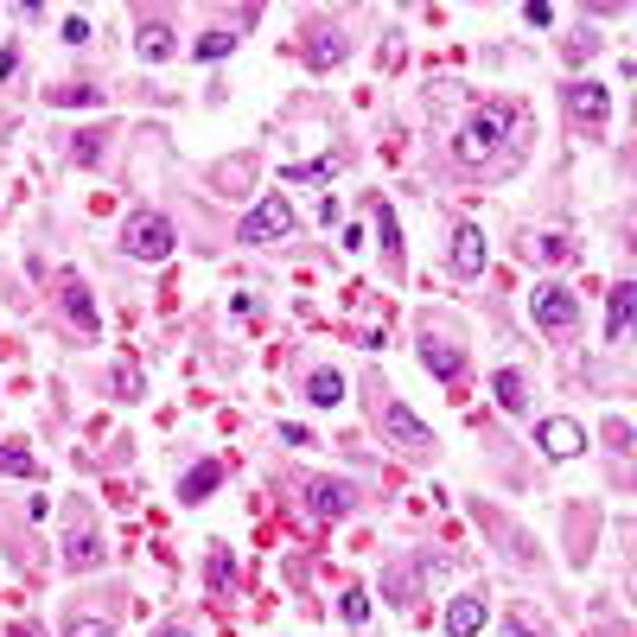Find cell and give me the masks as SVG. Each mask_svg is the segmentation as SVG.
Returning a JSON list of instances; mask_svg holds the SVG:
<instances>
[{
	"label": "cell",
	"instance_id": "cell-1",
	"mask_svg": "<svg viewBox=\"0 0 637 637\" xmlns=\"http://www.w3.org/2000/svg\"><path fill=\"white\" fill-rule=\"evenodd\" d=\"M376 427H383V440L395 446V453H408V459L434 453V427H427L402 395H389V389H376Z\"/></svg>",
	"mask_w": 637,
	"mask_h": 637
},
{
	"label": "cell",
	"instance_id": "cell-2",
	"mask_svg": "<svg viewBox=\"0 0 637 637\" xmlns=\"http://www.w3.org/2000/svg\"><path fill=\"white\" fill-rule=\"evenodd\" d=\"M510 122H516V109H510V102H491V109H478L472 122H466V134H459V141H453V153H459V160H466V166L491 160V153H497V141H504V134H510Z\"/></svg>",
	"mask_w": 637,
	"mask_h": 637
},
{
	"label": "cell",
	"instance_id": "cell-3",
	"mask_svg": "<svg viewBox=\"0 0 637 637\" xmlns=\"http://www.w3.org/2000/svg\"><path fill=\"white\" fill-rule=\"evenodd\" d=\"M172 243H179V230H172V217H160V211H134L122 223V249L134 262H166Z\"/></svg>",
	"mask_w": 637,
	"mask_h": 637
},
{
	"label": "cell",
	"instance_id": "cell-4",
	"mask_svg": "<svg viewBox=\"0 0 637 637\" xmlns=\"http://www.w3.org/2000/svg\"><path fill=\"white\" fill-rule=\"evenodd\" d=\"M281 236H294V204H287V192H268L243 223H236V243H249V249H268V243H281Z\"/></svg>",
	"mask_w": 637,
	"mask_h": 637
},
{
	"label": "cell",
	"instance_id": "cell-5",
	"mask_svg": "<svg viewBox=\"0 0 637 637\" xmlns=\"http://www.w3.org/2000/svg\"><path fill=\"white\" fill-rule=\"evenodd\" d=\"M529 319H536L548 338H567L580 325V300L567 294L561 281H536V294H529Z\"/></svg>",
	"mask_w": 637,
	"mask_h": 637
},
{
	"label": "cell",
	"instance_id": "cell-6",
	"mask_svg": "<svg viewBox=\"0 0 637 637\" xmlns=\"http://www.w3.org/2000/svg\"><path fill=\"white\" fill-rule=\"evenodd\" d=\"M102 561H109V548H102L96 523L90 516H71V529H64V567H71V574H96Z\"/></svg>",
	"mask_w": 637,
	"mask_h": 637
},
{
	"label": "cell",
	"instance_id": "cell-7",
	"mask_svg": "<svg viewBox=\"0 0 637 637\" xmlns=\"http://www.w3.org/2000/svg\"><path fill=\"white\" fill-rule=\"evenodd\" d=\"M561 102H567V115H574L580 128H606V115H612L606 83H593V77H574V83L561 90Z\"/></svg>",
	"mask_w": 637,
	"mask_h": 637
},
{
	"label": "cell",
	"instance_id": "cell-8",
	"mask_svg": "<svg viewBox=\"0 0 637 637\" xmlns=\"http://www.w3.org/2000/svg\"><path fill=\"white\" fill-rule=\"evenodd\" d=\"M485 230H478V223H459V230H453V255H446V262H453V274H466V281H472V274H485Z\"/></svg>",
	"mask_w": 637,
	"mask_h": 637
},
{
	"label": "cell",
	"instance_id": "cell-9",
	"mask_svg": "<svg viewBox=\"0 0 637 637\" xmlns=\"http://www.w3.org/2000/svg\"><path fill=\"white\" fill-rule=\"evenodd\" d=\"M536 440H542V453H548V459H574L580 446H587V427L567 421V415H555V421H542V427H536Z\"/></svg>",
	"mask_w": 637,
	"mask_h": 637
},
{
	"label": "cell",
	"instance_id": "cell-10",
	"mask_svg": "<svg viewBox=\"0 0 637 637\" xmlns=\"http://www.w3.org/2000/svg\"><path fill=\"white\" fill-rule=\"evenodd\" d=\"M631 319H637V281H618L606 294V344H625Z\"/></svg>",
	"mask_w": 637,
	"mask_h": 637
},
{
	"label": "cell",
	"instance_id": "cell-11",
	"mask_svg": "<svg viewBox=\"0 0 637 637\" xmlns=\"http://www.w3.org/2000/svg\"><path fill=\"white\" fill-rule=\"evenodd\" d=\"M421 364L434 370L440 383H459V376H466V357H459V351H453V344H446V338H434V332L421 338Z\"/></svg>",
	"mask_w": 637,
	"mask_h": 637
},
{
	"label": "cell",
	"instance_id": "cell-12",
	"mask_svg": "<svg viewBox=\"0 0 637 637\" xmlns=\"http://www.w3.org/2000/svg\"><path fill=\"white\" fill-rule=\"evenodd\" d=\"M478 631H485V599L459 593L453 606H446V637H478Z\"/></svg>",
	"mask_w": 637,
	"mask_h": 637
},
{
	"label": "cell",
	"instance_id": "cell-13",
	"mask_svg": "<svg viewBox=\"0 0 637 637\" xmlns=\"http://www.w3.org/2000/svg\"><path fill=\"white\" fill-rule=\"evenodd\" d=\"M306 497H313V516H344L351 510V485H344V478H313Z\"/></svg>",
	"mask_w": 637,
	"mask_h": 637
},
{
	"label": "cell",
	"instance_id": "cell-14",
	"mask_svg": "<svg viewBox=\"0 0 637 637\" xmlns=\"http://www.w3.org/2000/svg\"><path fill=\"white\" fill-rule=\"evenodd\" d=\"M134 51H141L147 64H166L172 51H179V39H172V26H160V20H147V26H141V39H134Z\"/></svg>",
	"mask_w": 637,
	"mask_h": 637
},
{
	"label": "cell",
	"instance_id": "cell-15",
	"mask_svg": "<svg viewBox=\"0 0 637 637\" xmlns=\"http://www.w3.org/2000/svg\"><path fill=\"white\" fill-rule=\"evenodd\" d=\"M491 395H497V408L523 415V408H529V383H523V370H497V376H491Z\"/></svg>",
	"mask_w": 637,
	"mask_h": 637
},
{
	"label": "cell",
	"instance_id": "cell-16",
	"mask_svg": "<svg viewBox=\"0 0 637 637\" xmlns=\"http://www.w3.org/2000/svg\"><path fill=\"white\" fill-rule=\"evenodd\" d=\"M217 478H223V466H217V459L192 466V472H185V485H179V504H204V497L217 491Z\"/></svg>",
	"mask_w": 637,
	"mask_h": 637
},
{
	"label": "cell",
	"instance_id": "cell-17",
	"mask_svg": "<svg viewBox=\"0 0 637 637\" xmlns=\"http://www.w3.org/2000/svg\"><path fill=\"white\" fill-rule=\"evenodd\" d=\"M306 402H313V408H338L344 402V376L338 370H313V376H306Z\"/></svg>",
	"mask_w": 637,
	"mask_h": 637
},
{
	"label": "cell",
	"instance_id": "cell-18",
	"mask_svg": "<svg viewBox=\"0 0 637 637\" xmlns=\"http://www.w3.org/2000/svg\"><path fill=\"white\" fill-rule=\"evenodd\" d=\"M64 313H71L83 332H96V300H90V287H83V281H64Z\"/></svg>",
	"mask_w": 637,
	"mask_h": 637
},
{
	"label": "cell",
	"instance_id": "cell-19",
	"mask_svg": "<svg viewBox=\"0 0 637 637\" xmlns=\"http://www.w3.org/2000/svg\"><path fill=\"white\" fill-rule=\"evenodd\" d=\"M383 593L395 599V606H415L421 599V567H395V574L383 580Z\"/></svg>",
	"mask_w": 637,
	"mask_h": 637
},
{
	"label": "cell",
	"instance_id": "cell-20",
	"mask_svg": "<svg viewBox=\"0 0 637 637\" xmlns=\"http://www.w3.org/2000/svg\"><path fill=\"white\" fill-rule=\"evenodd\" d=\"M0 472H13V478H39V459H32L20 440H0Z\"/></svg>",
	"mask_w": 637,
	"mask_h": 637
},
{
	"label": "cell",
	"instance_id": "cell-21",
	"mask_svg": "<svg viewBox=\"0 0 637 637\" xmlns=\"http://www.w3.org/2000/svg\"><path fill=\"white\" fill-rule=\"evenodd\" d=\"M64 637H115V618H102V612H71V618H64Z\"/></svg>",
	"mask_w": 637,
	"mask_h": 637
},
{
	"label": "cell",
	"instance_id": "cell-22",
	"mask_svg": "<svg viewBox=\"0 0 637 637\" xmlns=\"http://www.w3.org/2000/svg\"><path fill=\"white\" fill-rule=\"evenodd\" d=\"M376 236H383V249H389V262H395V268H402V236H395V211H389V204H383V198H376Z\"/></svg>",
	"mask_w": 637,
	"mask_h": 637
},
{
	"label": "cell",
	"instance_id": "cell-23",
	"mask_svg": "<svg viewBox=\"0 0 637 637\" xmlns=\"http://www.w3.org/2000/svg\"><path fill=\"white\" fill-rule=\"evenodd\" d=\"M102 141H109L102 128H83L77 141H71V160H77V166H96V160H102Z\"/></svg>",
	"mask_w": 637,
	"mask_h": 637
},
{
	"label": "cell",
	"instance_id": "cell-24",
	"mask_svg": "<svg viewBox=\"0 0 637 637\" xmlns=\"http://www.w3.org/2000/svg\"><path fill=\"white\" fill-rule=\"evenodd\" d=\"M204 574H211V593L230 587V574H236V567H230V548H211V567H204Z\"/></svg>",
	"mask_w": 637,
	"mask_h": 637
},
{
	"label": "cell",
	"instance_id": "cell-25",
	"mask_svg": "<svg viewBox=\"0 0 637 637\" xmlns=\"http://www.w3.org/2000/svg\"><path fill=\"white\" fill-rule=\"evenodd\" d=\"M230 45H236L230 32H198V58H204V64H217V58H223V51H230Z\"/></svg>",
	"mask_w": 637,
	"mask_h": 637
},
{
	"label": "cell",
	"instance_id": "cell-26",
	"mask_svg": "<svg viewBox=\"0 0 637 637\" xmlns=\"http://www.w3.org/2000/svg\"><path fill=\"white\" fill-rule=\"evenodd\" d=\"M51 102H58V109H71V102H83V109H90V102H102V90H90V83H77V90H51Z\"/></svg>",
	"mask_w": 637,
	"mask_h": 637
},
{
	"label": "cell",
	"instance_id": "cell-27",
	"mask_svg": "<svg viewBox=\"0 0 637 637\" xmlns=\"http://www.w3.org/2000/svg\"><path fill=\"white\" fill-rule=\"evenodd\" d=\"M344 618H351V625H364V618H370V593H364V587L344 593Z\"/></svg>",
	"mask_w": 637,
	"mask_h": 637
},
{
	"label": "cell",
	"instance_id": "cell-28",
	"mask_svg": "<svg viewBox=\"0 0 637 637\" xmlns=\"http://www.w3.org/2000/svg\"><path fill=\"white\" fill-rule=\"evenodd\" d=\"M536 249L548 255V262H574V243H567V236H542Z\"/></svg>",
	"mask_w": 637,
	"mask_h": 637
},
{
	"label": "cell",
	"instance_id": "cell-29",
	"mask_svg": "<svg viewBox=\"0 0 637 637\" xmlns=\"http://www.w3.org/2000/svg\"><path fill=\"white\" fill-rule=\"evenodd\" d=\"M325 172H332V160H313V166H294L287 179H325Z\"/></svg>",
	"mask_w": 637,
	"mask_h": 637
},
{
	"label": "cell",
	"instance_id": "cell-30",
	"mask_svg": "<svg viewBox=\"0 0 637 637\" xmlns=\"http://www.w3.org/2000/svg\"><path fill=\"white\" fill-rule=\"evenodd\" d=\"M153 637H192V625H160Z\"/></svg>",
	"mask_w": 637,
	"mask_h": 637
},
{
	"label": "cell",
	"instance_id": "cell-31",
	"mask_svg": "<svg viewBox=\"0 0 637 637\" xmlns=\"http://www.w3.org/2000/svg\"><path fill=\"white\" fill-rule=\"evenodd\" d=\"M13 637H39V625H13Z\"/></svg>",
	"mask_w": 637,
	"mask_h": 637
}]
</instances>
